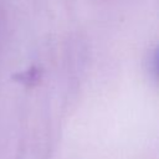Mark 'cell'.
<instances>
[{
  "label": "cell",
  "mask_w": 159,
  "mask_h": 159,
  "mask_svg": "<svg viewBox=\"0 0 159 159\" xmlns=\"http://www.w3.org/2000/svg\"><path fill=\"white\" fill-rule=\"evenodd\" d=\"M153 62H154L155 72H157V75L159 76V48H157V51H155V53H154V60H153Z\"/></svg>",
  "instance_id": "6da1fadb"
}]
</instances>
